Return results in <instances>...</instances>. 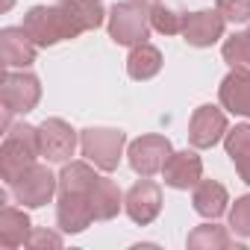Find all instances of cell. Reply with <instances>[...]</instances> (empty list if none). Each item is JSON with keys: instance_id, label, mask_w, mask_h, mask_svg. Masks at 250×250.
<instances>
[{"instance_id": "obj_19", "label": "cell", "mask_w": 250, "mask_h": 250, "mask_svg": "<svg viewBox=\"0 0 250 250\" xmlns=\"http://www.w3.org/2000/svg\"><path fill=\"white\" fill-rule=\"evenodd\" d=\"M224 147H227V156L232 159L241 183L250 186V124H235L232 130H227Z\"/></svg>"}, {"instance_id": "obj_17", "label": "cell", "mask_w": 250, "mask_h": 250, "mask_svg": "<svg viewBox=\"0 0 250 250\" xmlns=\"http://www.w3.org/2000/svg\"><path fill=\"white\" fill-rule=\"evenodd\" d=\"M227 203H229V194H227V188H224L221 183H215V180H200V183L194 186L191 206H194L197 215L215 221V218H221V215L227 212Z\"/></svg>"}, {"instance_id": "obj_13", "label": "cell", "mask_w": 250, "mask_h": 250, "mask_svg": "<svg viewBox=\"0 0 250 250\" xmlns=\"http://www.w3.org/2000/svg\"><path fill=\"white\" fill-rule=\"evenodd\" d=\"M162 177H165V186L177 191H188L203 180V159L194 150H174L162 168Z\"/></svg>"}, {"instance_id": "obj_21", "label": "cell", "mask_w": 250, "mask_h": 250, "mask_svg": "<svg viewBox=\"0 0 250 250\" xmlns=\"http://www.w3.org/2000/svg\"><path fill=\"white\" fill-rule=\"evenodd\" d=\"M186 244L191 250H227L235 241H232V235H229L227 227H221V224H200V227H194L188 232Z\"/></svg>"}, {"instance_id": "obj_12", "label": "cell", "mask_w": 250, "mask_h": 250, "mask_svg": "<svg viewBox=\"0 0 250 250\" xmlns=\"http://www.w3.org/2000/svg\"><path fill=\"white\" fill-rule=\"evenodd\" d=\"M224 27H227V21L218 9H200V12L186 15L183 39L191 47H212L218 39H224Z\"/></svg>"}, {"instance_id": "obj_15", "label": "cell", "mask_w": 250, "mask_h": 250, "mask_svg": "<svg viewBox=\"0 0 250 250\" xmlns=\"http://www.w3.org/2000/svg\"><path fill=\"white\" fill-rule=\"evenodd\" d=\"M218 100L227 112L250 118V68H232L218 85Z\"/></svg>"}, {"instance_id": "obj_1", "label": "cell", "mask_w": 250, "mask_h": 250, "mask_svg": "<svg viewBox=\"0 0 250 250\" xmlns=\"http://www.w3.org/2000/svg\"><path fill=\"white\" fill-rule=\"evenodd\" d=\"M42 156V145H39V127L30 124H9L3 145H0V177L6 186H15Z\"/></svg>"}, {"instance_id": "obj_9", "label": "cell", "mask_w": 250, "mask_h": 250, "mask_svg": "<svg viewBox=\"0 0 250 250\" xmlns=\"http://www.w3.org/2000/svg\"><path fill=\"white\" fill-rule=\"evenodd\" d=\"M94 218V206H91V194L88 191H59L56 200V227L65 235H77L85 232L91 227Z\"/></svg>"}, {"instance_id": "obj_30", "label": "cell", "mask_w": 250, "mask_h": 250, "mask_svg": "<svg viewBox=\"0 0 250 250\" xmlns=\"http://www.w3.org/2000/svg\"><path fill=\"white\" fill-rule=\"evenodd\" d=\"M139 3H147V0H139Z\"/></svg>"}, {"instance_id": "obj_11", "label": "cell", "mask_w": 250, "mask_h": 250, "mask_svg": "<svg viewBox=\"0 0 250 250\" xmlns=\"http://www.w3.org/2000/svg\"><path fill=\"white\" fill-rule=\"evenodd\" d=\"M227 115L224 109L212 106V103H203L194 109L191 121H188V142L191 147L197 150H206V147H215L224 136H227Z\"/></svg>"}, {"instance_id": "obj_24", "label": "cell", "mask_w": 250, "mask_h": 250, "mask_svg": "<svg viewBox=\"0 0 250 250\" xmlns=\"http://www.w3.org/2000/svg\"><path fill=\"white\" fill-rule=\"evenodd\" d=\"M221 56L229 68H250V30L247 33H232L224 42Z\"/></svg>"}, {"instance_id": "obj_5", "label": "cell", "mask_w": 250, "mask_h": 250, "mask_svg": "<svg viewBox=\"0 0 250 250\" xmlns=\"http://www.w3.org/2000/svg\"><path fill=\"white\" fill-rule=\"evenodd\" d=\"M124 145H127V136H124L121 130H112V127H88V130L80 133V150H83V156L94 168H100L106 174H112L121 165Z\"/></svg>"}, {"instance_id": "obj_6", "label": "cell", "mask_w": 250, "mask_h": 250, "mask_svg": "<svg viewBox=\"0 0 250 250\" xmlns=\"http://www.w3.org/2000/svg\"><path fill=\"white\" fill-rule=\"evenodd\" d=\"M15 200L24 209H42L53 200V194L59 191V177H53V171L47 165H33L15 186H9Z\"/></svg>"}, {"instance_id": "obj_2", "label": "cell", "mask_w": 250, "mask_h": 250, "mask_svg": "<svg viewBox=\"0 0 250 250\" xmlns=\"http://www.w3.org/2000/svg\"><path fill=\"white\" fill-rule=\"evenodd\" d=\"M27 36L39 44V47H53L59 42H71L83 33V27L77 24L74 12L62 3H53V6H33L27 15H24V24Z\"/></svg>"}, {"instance_id": "obj_28", "label": "cell", "mask_w": 250, "mask_h": 250, "mask_svg": "<svg viewBox=\"0 0 250 250\" xmlns=\"http://www.w3.org/2000/svg\"><path fill=\"white\" fill-rule=\"evenodd\" d=\"M27 247H33V250L62 247V235H59V232H50V229H36V227H33V232H30V238H27Z\"/></svg>"}, {"instance_id": "obj_20", "label": "cell", "mask_w": 250, "mask_h": 250, "mask_svg": "<svg viewBox=\"0 0 250 250\" xmlns=\"http://www.w3.org/2000/svg\"><path fill=\"white\" fill-rule=\"evenodd\" d=\"M91 206H94L97 221H112L124 209V194H121L118 183L109 177H97V183L91 186Z\"/></svg>"}, {"instance_id": "obj_8", "label": "cell", "mask_w": 250, "mask_h": 250, "mask_svg": "<svg viewBox=\"0 0 250 250\" xmlns=\"http://www.w3.org/2000/svg\"><path fill=\"white\" fill-rule=\"evenodd\" d=\"M171 153H174L171 142H168L165 136H156V133L136 139V142L130 145V150H127V156H130V168H133L139 177L162 174V168H165V162L171 159Z\"/></svg>"}, {"instance_id": "obj_14", "label": "cell", "mask_w": 250, "mask_h": 250, "mask_svg": "<svg viewBox=\"0 0 250 250\" xmlns=\"http://www.w3.org/2000/svg\"><path fill=\"white\" fill-rule=\"evenodd\" d=\"M39 44L27 36L24 27H3L0 30V59L6 68H30L36 62Z\"/></svg>"}, {"instance_id": "obj_18", "label": "cell", "mask_w": 250, "mask_h": 250, "mask_svg": "<svg viewBox=\"0 0 250 250\" xmlns=\"http://www.w3.org/2000/svg\"><path fill=\"white\" fill-rule=\"evenodd\" d=\"M159 71H162V50H159L156 44L142 42V44L130 47V56H127V74H130L136 83L153 80Z\"/></svg>"}, {"instance_id": "obj_3", "label": "cell", "mask_w": 250, "mask_h": 250, "mask_svg": "<svg viewBox=\"0 0 250 250\" xmlns=\"http://www.w3.org/2000/svg\"><path fill=\"white\" fill-rule=\"evenodd\" d=\"M109 39L115 44H124V47H136L142 42L150 39V9L139 0H121L109 9Z\"/></svg>"}, {"instance_id": "obj_4", "label": "cell", "mask_w": 250, "mask_h": 250, "mask_svg": "<svg viewBox=\"0 0 250 250\" xmlns=\"http://www.w3.org/2000/svg\"><path fill=\"white\" fill-rule=\"evenodd\" d=\"M0 97H3V130L12 124V115H27L39 106L42 100V83L36 74H30L27 68L15 71L9 68L3 77V88H0Z\"/></svg>"}, {"instance_id": "obj_10", "label": "cell", "mask_w": 250, "mask_h": 250, "mask_svg": "<svg viewBox=\"0 0 250 250\" xmlns=\"http://www.w3.org/2000/svg\"><path fill=\"white\" fill-rule=\"evenodd\" d=\"M124 212H127L130 221L139 224V227L153 224L159 218V212H162V188L150 177H142L127 194H124Z\"/></svg>"}, {"instance_id": "obj_26", "label": "cell", "mask_w": 250, "mask_h": 250, "mask_svg": "<svg viewBox=\"0 0 250 250\" xmlns=\"http://www.w3.org/2000/svg\"><path fill=\"white\" fill-rule=\"evenodd\" d=\"M229 229L241 238H250V194L235 197V203L229 206Z\"/></svg>"}, {"instance_id": "obj_25", "label": "cell", "mask_w": 250, "mask_h": 250, "mask_svg": "<svg viewBox=\"0 0 250 250\" xmlns=\"http://www.w3.org/2000/svg\"><path fill=\"white\" fill-rule=\"evenodd\" d=\"M150 24H153V30L162 33V36H177V33H183L186 12H177V9H171V6H165V3H153V6H150Z\"/></svg>"}, {"instance_id": "obj_29", "label": "cell", "mask_w": 250, "mask_h": 250, "mask_svg": "<svg viewBox=\"0 0 250 250\" xmlns=\"http://www.w3.org/2000/svg\"><path fill=\"white\" fill-rule=\"evenodd\" d=\"M12 3H15V0H3V3H0V12H9V9H12Z\"/></svg>"}, {"instance_id": "obj_16", "label": "cell", "mask_w": 250, "mask_h": 250, "mask_svg": "<svg viewBox=\"0 0 250 250\" xmlns=\"http://www.w3.org/2000/svg\"><path fill=\"white\" fill-rule=\"evenodd\" d=\"M30 232H33V221L24 209H18V206L0 209V244L6 250H15V247L27 244Z\"/></svg>"}, {"instance_id": "obj_23", "label": "cell", "mask_w": 250, "mask_h": 250, "mask_svg": "<svg viewBox=\"0 0 250 250\" xmlns=\"http://www.w3.org/2000/svg\"><path fill=\"white\" fill-rule=\"evenodd\" d=\"M62 3L74 12V18H77V24L83 27V33L97 30V27L109 18V12L103 9L100 0H62Z\"/></svg>"}, {"instance_id": "obj_27", "label": "cell", "mask_w": 250, "mask_h": 250, "mask_svg": "<svg viewBox=\"0 0 250 250\" xmlns=\"http://www.w3.org/2000/svg\"><path fill=\"white\" fill-rule=\"evenodd\" d=\"M215 9L229 24H250V0H218Z\"/></svg>"}, {"instance_id": "obj_7", "label": "cell", "mask_w": 250, "mask_h": 250, "mask_svg": "<svg viewBox=\"0 0 250 250\" xmlns=\"http://www.w3.org/2000/svg\"><path fill=\"white\" fill-rule=\"evenodd\" d=\"M39 145H42V156L47 162L65 165V162H71V156L77 150V130L62 118H44L39 124Z\"/></svg>"}, {"instance_id": "obj_22", "label": "cell", "mask_w": 250, "mask_h": 250, "mask_svg": "<svg viewBox=\"0 0 250 250\" xmlns=\"http://www.w3.org/2000/svg\"><path fill=\"white\" fill-rule=\"evenodd\" d=\"M97 171L91 168V162H65L62 174H59V191H88L97 183Z\"/></svg>"}]
</instances>
